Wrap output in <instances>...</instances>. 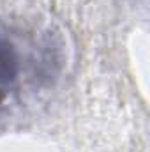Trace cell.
Listing matches in <instances>:
<instances>
[{
    "label": "cell",
    "mask_w": 150,
    "mask_h": 152,
    "mask_svg": "<svg viewBox=\"0 0 150 152\" xmlns=\"http://www.w3.org/2000/svg\"><path fill=\"white\" fill-rule=\"evenodd\" d=\"M18 73V57L12 44L0 37V81H12Z\"/></svg>",
    "instance_id": "cell-1"
}]
</instances>
